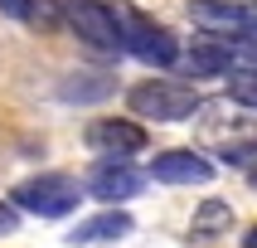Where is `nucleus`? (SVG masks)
Instances as JSON below:
<instances>
[{
    "instance_id": "obj_1",
    "label": "nucleus",
    "mask_w": 257,
    "mask_h": 248,
    "mask_svg": "<svg viewBox=\"0 0 257 248\" xmlns=\"http://www.w3.org/2000/svg\"><path fill=\"white\" fill-rule=\"evenodd\" d=\"M116 29H121V54L141 58L151 68H175L180 63V39H175L165 25H156L146 10L126 5V0H116Z\"/></svg>"
},
{
    "instance_id": "obj_2",
    "label": "nucleus",
    "mask_w": 257,
    "mask_h": 248,
    "mask_svg": "<svg viewBox=\"0 0 257 248\" xmlns=\"http://www.w3.org/2000/svg\"><path fill=\"white\" fill-rule=\"evenodd\" d=\"M126 107L141 122H189L199 112V88L194 83H180V78H146L126 93Z\"/></svg>"
},
{
    "instance_id": "obj_3",
    "label": "nucleus",
    "mask_w": 257,
    "mask_h": 248,
    "mask_svg": "<svg viewBox=\"0 0 257 248\" xmlns=\"http://www.w3.org/2000/svg\"><path fill=\"white\" fill-rule=\"evenodd\" d=\"M87 190L73 180V175L63 171H44V175H29V180H20L15 185L10 200L25 209V214H39V219H63L78 209V200H83Z\"/></svg>"
},
{
    "instance_id": "obj_4",
    "label": "nucleus",
    "mask_w": 257,
    "mask_h": 248,
    "mask_svg": "<svg viewBox=\"0 0 257 248\" xmlns=\"http://www.w3.org/2000/svg\"><path fill=\"white\" fill-rule=\"evenodd\" d=\"M63 25L97 54H121V29H116V10L102 0H58Z\"/></svg>"
},
{
    "instance_id": "obj_5",
    "label": "nucleus",
    "mask_w": 257,
    "mask_h": 248,
    "mask_svg": "<svg viewBox=\"0 0 257 248\" xmlns=\"http://www.w3.org/2000/svg\"><path fill=\"white\" fill-rule=\"evenodd\" d=\"M189 20L214 39L257 34V0H189Z\"/></svg>"
},
{
    "instance_id": "obj_6",
    "label": "nucleus",
    "mask_w": 257,
    "mask_h": 248,
    "mask_svg": "<svg viewBox=\"0 0 257 248\" xmlns=\"http://www.w3.org/2000/svg\"><path fill=\"white\" fill-rule=\"evenodd\" d=\"M146 180H151V171H136L131 160H107L102 156L97 166L87 171L83 190L92 200H102V204H126V200H136L146 190Z\"/></svg>"
},
{
    "instance_id": "obj_7",
    "label": "nucleus",
    "mask_w": 257,
    "mask_h": 248,
    "mask_svg": "<svg viewBox=\"0 0 257 248\" xmlns=\"http://www.w3.org/2000/svg\"><path fill=\"white\" fill-rule=\"evenodd\" d=\"M97 156H107V160H131L136 151H146V127L141 122H126V117H97L92 127H87V136H83Z\"/></svg>"
},
{
    "instance_id": "obj_8",
    "label": "nucleus",
    "mask_w": 257,
    "mask_h": 248,
    "mask_svg": "<svg viewBox=\"0 0 257 248\" xmlns=\"http://www.w3.org/2000/svg\"><path fill=\"white\" fill-rule=\"evenodd\" d=\"M151 180H160V185H209V180H214V160L199 156V151H189V146L156 151Z\"/></svg>"
},
{
    "instance_id": "obj_9",
    "label": "nucleus",
    "mask_w": 257,
    "mask_h": 248,
    "mask_svg": "<svg viewBox=\"0 0 257 248\" xmlns=\"http://www.w3.org/2000/svg\"><path fill=\"white\" fill-rule=\"evenodd\" d=\"M185 68L194 73V78H228V73L238 68V49H233V39L204 34V39L185 54Z\"/></svg>"
},
{
    "instance_id": "obj_10",
    "label": "nucleus",
    "mask_w": 257,
    "mask_h": 248,
    "mask_svg": "<svg viewBox=\"0 0 257 248\" xmlns=\"http://www.w3.org/2000/svg\"><path fill=\"white\" fill-rule=\"evenodd\" d=\"M136 229L131 224V214H121V209H107V214H92V219H83L78 229H68V243L78 248V243H116V238H126V233Z\"/></svg>"
},
{
    "instance_id": "obj_11",
    "label": "nucleus",
    "mask_w": 257,
    "mask_h": 248,
    "mask_svg": "<svg viewBox=\"0 0 257 248\" xmlns=\"http://www.w3.org/2000/svg\"><path fill=\"white\" fill-rule=\"evenodd\" d=\"M112 93V78H63V88H58V98L63 102H97V98H107Z\"/></svg>"
},
{
    "instance_id": "obj_12",
    "label": "nucleus",
    "mask_w": 257,
    "mask_h": 248,
    "mask_svg": "<svg viewBox=\"0 0 257 248\" xmlns=\"http://www.w3.org/2000/svg\"><path fill=\"white\" fill-rule=\"evenodd\" d=\"M228 224H233V209L223 200H209L199 214H194V233H204V238H209V233H223Z\"/></svg>"
},
{
    "instance_id": "obj_13",
    "label": "nucleus",
    "mask_w": 257,
    "mask_h": 248,
    "mask_svg": "<svg viewBox=\"0 0 257 248\" xmlns=\"http://www.w3.org/2000/svg\"><path fill=\"white\" fill-rule=\"evenodd\" d=\"M228 98L238 107H257V68H233L228 73Z\"/></svg>"
},
{
    "instance_id": "obj_14",
    "label": "nucleus",
    "mask_w": 257,
    "mask_h": 248,
    "mask_svg": "<svg viewBox=\"0 0 257 248\" xmlns=\"http://www.w3.org/2000/svg\"><path fill=\"white\" fill-rule=\"evenodd\" d=\"M0 10L10 15V20H20V25H29L34 20V0H0Z\"/></svg>"
},
{
    "instance_id": "obj_15",
    "label": "nucleus",
    "mask_w": 257,
    "mask_h": 248,
    "mask_svg": "<svg viewBox=\"0 0 257 248\" xmlns=\"http://www.w3.org/2000/svg\"><path fill=\"white\" fill-rule=\"evenodd\" d=\"M15 229H20V204H15V200H0V238L15 233Z\"/></svg>"
},
{
    "instance_id": "obj_16",
    "label": "nucleus",
    "mask_w": 257,
    "mask_h": 248,
    "mask_svg": "<svg viewBox=\"0 0 257 248\" xmlns=\"http://www.w3.org/2000/svg\"><path fill=\"white\" fill-rule=\"evenodd\" d=\"M243 248H257V224H252V229L243 233Z\"/></svg>"
}]
</instances>
